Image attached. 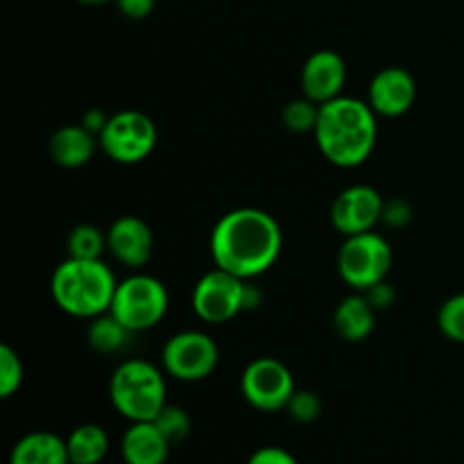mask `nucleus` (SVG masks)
I'll use <instances>...</instances> for the list:
<instances>
[{
    "label": "nucleus",
    "mask_w": 464,
    "mask_h": 464,
    "mask_svg": "<svg viewBox=\"0 0 464 464\" xmlns=\"http://www.w3.org/2000/svg\"><path fill=\"white\" fill-rule=\"evenodd\" d=\"M285 412L297 424H313L322 415V399L311 390H295L293 399L285 406Z\"/></svg>",
    "instance_id": "a878e982"
},
{
    "label": "nucleus",
    "mask_w": 464,
    "mask_h": 464,
    "mask_svg": "<svg viewBox=\"0 0 464 464\" xmlns=\"http://www.w3.org/2000/svg\"><path fill=\"white\" fill-rule=\"evenodd\" d=\"M23 376V361L9 344H0V397L9 399L21 390Z\"/></svg>",
    "instance_id": "393cba45"
},
{
    "label": "nucleus",
    "mask_w": 464,
    "mask_h": 464,
    "mask_svg": "<svg viewBox=\"0 0 464 464\" xmlns=\"http://www.w3.org/2000/svg\"><path fill=\"white\" fill-rule=\"evenodd\" d=\"M412 220V207L401 198H394V199H385L383 204V222L385 227H394V229H403L408 222Z\"/></svg>",
    "instance_id": "bb28decb"
},
{
    "label": "nucleus",
    "mask_w": 464,
    "mask_h": 464,
    "mask_svg": "<svg viewBox=\"0 0 464 464\" xmlns=\"http://www.w3.org/2000/svg\"><path fill=\"white\" fill-rule=\"evenodd\" d=\"M116 7L122 16L131 21H143L157 7V0H116Z\"/></svg>",
    "instance_id": "c756f323"
},
{
    "label": "nucleus",
    "mask_w": 464,
    "mask_h": 464,
    "mask_svg": "<svg viewBox=\"0 0 464 464\" xmlns=\"http://www.w3.org/2000/svg\"><path fill=\"white\" fill-rule=\"evenodd\" d=\"M247 464H299L290 451L281 447H263L249 456Z\"/></svg>",
    "instance_id": "c85d7f7f"
},
{
    "label": "nucleus",
    "mask_w": 464,
    "mask_h": 464,
    "mask_svg": "<svg viewBox=\"0 0 464 464\" xmlns=\"http://www.w3.org/2000/svg\"><path fill=\"white\" fill-rule=\"evenodd\" d=\"M394 254L379 231L347 236L338 252V275L353 293H365L388 279Z\"/></svg>",
    "instance_id": "423d86ee"
},
{
    "label": "nucleus",
    "mask_w": 464,
    "mask_h": 464,
    "mask_svg": "<svg viewBox=\"0 0 464 464\" xmlns=\"http://www.w3.org/2000/svg\"><path fill=\"white\" fill-rule=\"evenodd\" d=\"M161 362L168 376L184 383H198L208 379L220 362V349L216 340L204 331H179L170 335L161 349Z\"/></svg>",
    "instance_id": "6e6552de"
},
{
    "label": "nucleus",
    "mask_w": 464,
    "mask_h": 464,
    "mask_svg": "<svg viewBox=\"0 0 464 464\" xmlns=\"http://www.w3.org/2000/svg\"><path fill=\"white\" fill-rule=\"evenodd\" d=\"M362 295H365L367 302L374 306L376 313L388 311V308L394 304V299H397V290L388 284V279L381 281V284H376V285H372V288H367Z\"/></svg>",
    "instance_id": "cd10ccee"
},
{
    "label": "nucleus",
    "mask_w": 464,
    "mask_h": 464,
    "mask_svg": "<svg viewBox=\"0 0 464 464\" xmlns=\"http://www.w3.org/2000/svg\"><path fill=\"white\" fill-rule=\"evenodd\" d=\"M313 136L326 161L338 168H358L374 152L379 116L367 100L340 95L320 104V118Z\"/></svg>",
    "instance_id": "f03ea898"
},
{
    "label": "nucleus",
    "mask_w": 464,
    "mask_h": 464,
    "mask_svg": "<svg viewBox=\"0 0 464 464\" xmlns=\"http://www.w3.org/2000/svg\"><path fill=\"white\" fill-rule=\"evenodd\" d=\"M66 249L71 258H102V252L107 249V234L95 225H77L68 234Z\"/></svg>",
    "instance_id": "412c9836"
},
{
    "label": "nucleus",
    "mask_w": 464,
    "mask_h": 464,
    "mask_svg": "<svg viewBox=\"0 0 464 464\" xmlns=\"http://www.w3.org/2000/svg\"><path fill=\"white\" fill-rule=\"evenodd\" d=\"M82 5H107V3H116V0H77Z\"/></svg>",
    "instance_id": "473e14b6"
},
{
    "label": "nucleus",
    "mask_w": 464,
    "mask_h": 464,
    "mask_svg": "<svg viewBox=\"0 0 464 464\" xmlns=\"http://www.w3.org/2000/svg\"><path fill=\"white\" fill-rule=\"evenodd\" d=\"M263 302V293L256 288V285L247 284V288H245V311H254V308L261 306Z\"/></svg>",
    "instance_id": "2f4dec72"
},
{
    "label": "nucleus",
    "mask_w": 464,
    "mask_h": 464,
    "mask_svg": "<svg viewBox=\"0 0 464 464\" xmlns=\"http://www.w3.org/2000/svg\"><path fill=\"white\" fill-rule=\"evenodd\" d=\"M9 464H71L66 440L48 430L23 435L9 453Z\"/></svg>",
    "instance_id": "a211bd4d"
},
{
    "label": "nucleus",
    "mask_w": 464,
    "mask_h": 464,
    "mask_svg": "<svg viewBox=\"0 0 464 464\" xmlns=\"http://www.w3.org/2000/svg\"><path fill=\"white\" fill-rule=\"evenodd\" d=\"M134 331L127 329L118 317H113L111 313H102V315L93 317L86 329V340H89V347L95 353H102V356H113V353H121L122 349L130 344Z\"/></svg>",
    "instance_id": "aec40b11"
},
{
    "label": "nucleus",
    "mask_w": 464,
    "mask_h": 464,
    "mask_svg": "<svg viewBox=\"0 0 464 464\" xmlns=\"http://www.w3.org/2000/svg\"><path fill=\"white\" fill-rule=\"evenodd\" d=\"M71 464H100L109 453V435L98 424H82L66 438Z\"/></svg>",
    "instance_id": "6ab92c4d"
},
{
    "label": "nucleus",
    "mask_w": 464,
    "mask_h": 464,
    "mask_svg": "<svg viewBox=\"0 0 464 464\" xmlns=\"http://www.w3.org/2000/svg\"><path fill=\"white\" fill-rule=\"evenodd\" d=\"M154 424L161 430L163 438L170 442V447H177V444L186 442L193 430V421H190V415L184 411V408L175 406V403H166L161 408L157 417H154Z\"/></svg>",
    "instance_id": "4be33fe9"
},
{
    "label": "nucleus",
    "mask_w": 464,
    "mask_h": 464,
    "mask_svg": "<svg viewBox=\"0 0 464 464\" xmlns=\"http://www.w3.org/2000/svg\"><path fill=\"white\" fill-rule=\"evenodd\" d=\"M438 326L444 338L464 344V293L453 295L440 306Z\"/></svg>",
    "instance_id": "b1692460"
},
{
    "label": "nucleus",
    "mask_w": 464,
    "mask_h": 464,
    "mask_svg": "<svg viewBox=\"0 0 464 464\" xmlns=\"http://www.w3.org/2000/svg\"><path fill=\"white\" fill-rule=\"evenodd\" d=\"M116 276L102 258H71L59 263L50 279V295L57 308L80 320L109 313L116 293Z\"/></svg>",
    "instance_id": "7ed1b4c3"
},
{
    "label": "nucleus",
    "mask_w": 464,
    "mask_h": 464,
    "mask_svg": "<svg viewBox=\"0 0 464 464\" xmlns=\"http://www.w3.org/2000/svg\"><path fill=\"white\" fill-rule=\"evenodd\" d=\"M109 399L127 421H152L168 403L163 372L139 358L122 361L109 381Z\"/></svg>",
    "instance_id": "20e7f679"
},
{
    "label": "nucleus",
    "mask_w": 464,
    "mask_h": 464,
    "mask_svg": "<svg viewBox=\"0 0 464 464\" xmlns=\"http://www.w3.org/2000/svg\"><path fill=\"white\" fill-rule=\"evenodd\" d=\"M417 100V82L411 71L388 66L376 72L367 89V102L381 118H399L412 109Z\"/></svg>",
    "instance_id": "ddd939ff"
},
{
    "label": "nucleus",
    "mask_w": 464,
    "mask_h": 464,
    "mask_svg": "<svg viewBox=\"0 0 464 464\" xmlns=\"http://www.w3.org/2000/svg\"><path fill=\"white\" fill-rule=\"evenodd\" d=\"M385 198L367 184L347 186L331 204V225L338 234L347 236L374 231L383 218Z\"/></svg>",
    "instance_id": "9b49d317"
},
{
    "label": "nucleus",
    "mask_w": 464,
    "mask_h": 464,
    "mask_svg": "<svg viewBox=\"0 0 464 464\" xmlns=\"http://www.w3.org/2000/svg\"><path fill=\"white\" fill-rule=\"evenodd\" d=\"M98 148V136L91 134L82 122L59 127L48 140L50 159H53L59 168H66V170H75V168L86 166V163L93 159Z\"/></svg>",
    "instance_id": "dca6fc26"
},
{
    "label": "nucleus",
    "mask_w": 464,
    "mask_h": 464,
    "mask_svg": "<svg viewBox=\"0 0 464 464\" xmlns=\"http://www.w3.org/2000/svg\"><path fill=\"white\" fill-rule=\"evenodd\" d=\"M107 122H109V116L102 111V109H89V111H84V116H82V125H84L86 130L95 136L102 134V130L107 127Z\"/></svg>",
    "instance_id": "7c9ffc66"
},
{
    "label": "nucleus",
    "mask_w": 464,
    "mask_h": 464,
    "mask_svg": "<svg viewBox=\"0 0 464 464\" xmlns=\"http://www.w3.org/2000/svg\"><path fill=\"white\" fill-rule=\"evenodd\" d=\"M376 324V311L362 293L344 297L334 311V329L344 343H362L372 335Z\"/></svg>",
    "instance_id": "f3484780"
},
{
    "label": "nucleus",
    "mask_w": 464,
    "mask_h": 464,
    "mask_svg": "<svg viewBox=\"0 0 464 464\" xmlns=\"http://www.w3.org/2000/svg\"><path fill=\"white\" fill-rule=\"evenodd\" d=\"M107 249L121 266L140 270L154 252V236L148 222L139 216H121L107 231Z\"/></svg>",
    "instance_id": "4468645a"
},
{
    "label": "nucleus",
    "mask_w": 464,
    "mask_h": 464,
    "mask_svg": "<svg viewBox=\"0 0 464 464\" xmlns=\"http://www.w3.org/2000/svg\"><path fill=\"white\" fill-rule=\"evenodd\" d=\"M168 306H170V295L163 281L152 275L134 272L127 279L118 281L109 313L130 331L140 334L154 329L166 317Z\"/></svg>",
    "instance_id": "39448f33"
},
{
    "label": "nucleus",
    "mask_w": 464,
    "mask_h": 464,
    "mask_svg": "<svg viewBox=\"0 0 464 464\" xmlns=\"http://www.w3.org/2000/svg\"><path fill=\"white\" fill-rule=\"evenodd\" d=\"M157 125L148 113L139 109H125L109 116L107 127L98 136L100 150L121 166H134L145 161L157 148Z\"/></svg>",
    "instance_id": "0eeeda50"
},
{
    "label": "nucleus",
    "mask_w": 464,
    "mask_h": 464,
    "mask_svg": "<svg viewBox=\"0 0 464 464\" xmlns=\"http://www.w3.org/2000/svg\"><path fill=\"white\" fill-rule=\"evenodd\" d=\"M245 288L247 281L216 267L195 284L190 306L195 315L207 324H225L245 313Z\"/></svg>",
    "instance_id": "9d476101"
},
{
    "label": "nucleus",
    "mask_w": 464,
    "mask_h": 464,
    "mask_svg": "<svg viewBox=\"0 0 464 464\" xmlns=\"http://www.w3.org/2000/svg\"><path fill=\"white\" fill-rule=\"evenodd\" d=\"M284 234L275 218L254 207H240L216 222L208 240L216 267L249 281L266 275L279 258Z\"/></svg>",
    "instance_id": "f257e3e1"
},
{
    "label": "nucleus",
    "mask_w": 464,
    "mask_h": 464,
    "mask_svg": "<svg viewBox=\"0 0 464 464\" xmlns=\"http://www.w3.org/2000/svg\"><path fill=\"white\" fill-rule=\"evenodd\" d=\"M304 98L317 104H326L343 95L347 84V62L335 50H315L304 62L302 75H299Z\"/></svg>",
    "instance_id": "f8f14e48"
},
{
    "label": "nucleus",
    "mask_w": 464,
    "mask_h": 464,
    "mask_svg": "<svg viewBox=\"0 0 464 464\" xmlns=\"http://www.w3.org/2000/svg\"><path fill=\"white\" fill-rule=\"evenodd\" d=\"M170 449L154 421H130L121 440V458L125 464H166Z\"/></svg>",
    "instance_id": "2eb2a0df"
},
{
    "label": "nucleus",
    "mask_w": 464,
    "mask_h": 464,
    "mask_svg": "<svg viewBox=\"0 0 464 464\" xmlns=\"http://www.w3.org/2000/svg\"><path fill=\"white\" fill-rule=\"evenodd\" d=\"M295 390L297 385L288 365L270 356L252 361L240 376V392L245 401L261 412L285 411Z\"/></svg>",
    "instance_id": "1a4fd4ad"
},
{
    "label": "nucleus",
    "mask_w": 464,
    "mask_h": 464,
    "mask_svg": "<svg viewBox=\"0 0 464 464\" xmlns=\"http://www.w3.org/2000/svg\"><path fill=\"white\" fill-rule=\"evenodd\" d=\"M317 118H320V104L304 98V95L285 104L284 111H281L284 127L293 131V134H308V131L313 134L317 125Z\"/></svg>",
    "instance_id": "5701e85b"
}]
</instances>
